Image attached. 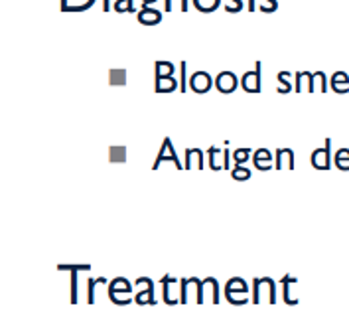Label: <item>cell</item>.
<instances>
[{
    "label": "cell",
    "mask_w": 349,
    "mask_h": 324,
    "mask_svg": "<svg viewBox=\"0 0 349 324\" xmlns=\"http://www.w3.org/2000/svg\"><path fill=\"white\" fill-rule=\"evenodd\" d=\"M249 157H251V149H237L235 153H233V161H235V166H245V162L249 161Z\"/></svg>",
    "instance_id": "obj_19"
},
{
    "label": "cell",
    "mask_w": 349,
    "mask_h": 324,
    "mask_svg": "<svg viewBox=\"0 0 349 324\" xmlns=\"http://www.w3.org/2000/svg\"><path fill=\"white\" fill-rule=\"evenodd\" d=\"M310 162H312V166L318 168V170H330V166H332V159H330V141H326V147H322V149H318V151L312 153Z\"/></svg>",
    "instance_id": "obj_6"
},
{
    "label": "cell",
    "mask_w": 349,
    "mask_h": 324,
    "mask_svg": "<svg viewBox=\"0 0 349 324\" xmlns=\"http://www.w3.org/2000/svg\"><path fill=\"white\" fill-rule=\"evenodd\" d=\"M268 291V299H270V305H276V283L270 279V277H262V279H255L253 281V305H261V299H262V291Z\"/></svg>",
    "instance_id": "obj_2"
},
{
    "label": "cell",
    "mask_w": 349,
    "mask_h": 324,
    "mask_svg": "<svg viewBox=\"0 0 349 324\" xmlns=\"http://www.w3.org/2000/svg\"><path fill=\"white\" fill-rule=\"evenodd\" d=\"M332 83H334V89H336V91H346V89H344V83H348V79H346L344 73H338V75H334V81H332Z\"/></svg>",
    "instance_id": "obj_23"
},
{
    "label": "cell",
    "mask_w": 349,
    "mask_h": 324,
    "mask_svg": "<svg viewBox=\"0 0 349 324\" xmlns=\"http://www.w3.org/2000/svg\"><path fill=\"white\" fill-rule=\"evenodd\" d=\"M144 2H146V6H148V4H150V2H154V0H144Z\"/></svg>",
    "instance_id": "obj_28"
},
{
    "label": "cell",
    "mask_w": 349,
    "mask_h": 324,
    "mask_svg": "<svg viewBox=\"0 0 349 324\" xmlns=\"http://www.w3.org/2000/svg\"><path fill=\"white\" fill-rule=\"evenodd\" d=\"M235 87H237V77L233 75V73H221L219 77H217V89L219 91H223V93H231L235 91Z\"/></svg>",
    "instance_id": "obj_10"
},
{
    "label": "cell",
    "mask_w": 349,
    "mask_h": 324,
    "mask_svg": "<svg viewBox=\"0 0 349 324\" xmlns=\"http://www.w3.org/2000/svg\"><path fill=\"white\" fill-rule=\"evenodd\" d=\"M249 285L241 279V277H233L227 281V285H225V299L231 303V305H237V307H241V305H247L249 303Z\"/></svg>",
    "instance_id": "obj_1"
},
{
    "label": "cell",
    "mask_w": 349,
    "mask_h": 324,
    "mask_svg": "<svg viewBox=\"0 0 349 324\" xmlns=\"http://www.w3.org/2000/svg\"><path fill=\"white\" fill-rule=\"evenodd\" d=\"M221 151L217 149V147H209V151H207V155H209V168L211 170H221L223 168V164H219L217 162V155H219Z\"/></svg>",
    "instance_id": "obj_20"
},
{
    "label": "cell",
    "mask_w": 349,
    "mask_h": 324,
    "mask_svg": "<svg viewBox=\"0 0 349 324\" xmlns=\"http://www.w3.org/2000/svg\"><path fill=\"white\" fill-rule=\"evenodd\" d=\"M209 85H211V79L207 73H195L191 77V89L197 93H205L209 89Z\"/></svg>",
    "instance_id": "obj_11"
},
{
    "label": "cell",
    "mask_w": 349,
    "mask_h": 324,
    "mask_svg": "<svg viewBox=\"0 0 349 324\" xmlns=\"http://www.w3.org/2000/svg\"><path fill=\"white\" fill-rule=\"evenodd\" d=\"M97 285H107V279L105 277H97V279H89L87 281V303L89 305H93L95 303V287Z\"/></svg>",
    "instance_id": "obj_15"
},
{
    "label": "cell",
    "mask_w": 349,
    "mask_h": 324,
    "mask_svg": "<svg viewBox=\"0 0 349 324\" xmlns=\"http://www.w3.org/2000/svg\"><path fill=\"white\" fill-rule=\"evenodd\" d=\"M156 65H158V77H164V75H170V73H172V65H170V63L158 61Z\"/></svg>",
    "instance_id": "obj_25"
},
{
    "label": "cell",
    "mask_w": 349,
    "mask_h": 324,
    "mask_svg": "<svg viewBox=\"0 0 349 324\" xmlns=\"http://www.w3.org/2000/svg\"><path fill=\"white\" fill-rule=\"evenodd\" d=\"M164 161L174 162L175 168H177V170H181V162L177 161V157H175L174 147H172V141H170V139H164V143H162V151H160V155H158L156 162L152 164V168H154V170H158V168H160V164H162Z\"/></svg>",
    "instance_id": "obj_5"
},
{
    "label": "cell",
    "mask_w": 349,
    "mask_h": 324,
    "mask_svg": "<svg viewBox=\"0 0 349 324\" xmlns=\"http://www.w3.org/2000/svg\"><path fill=\"white\" fill-rule=\"evenodd\" d=\"M77 303V273L71 271V305Z\"/></svg>",
    "instance_id": "obj_24"
},
{
    "label": "cell",
    "mask_w": 349,
    "mask_h": 324,
    "mask_svg": "<svg viewBox=\"0 0 349 324\" xmlns=\"http://www.w3.org/2000/svg\"><path fill=\"white\" fill-rule=\"evenodd\" d=\"M334 164H336L340 170H349V149H340V151L336 153Z\"/></svg>",
    "instance_id": "obj_16"
},
{
    "label": "cell",
    "mask_w": 349,
    "mask_h": 324,
    "mask_svg": "<svg viewBox=\"0 0 349 324\" xmlns=\"http://www.w3.org/2000/svg\"><path fill=\"white\" fill-rule=\"evenodd\" d=\"M298 283V279L296 277H292V275H284L282 277V281H280V285H282V293H284V303L286 305H298V299H294L290 295L292 291V285H296Z\"/></svg>",
    "instance_id": "obj_9"
},
{
    "label": "cell",
    "mask_w": 349,
    "mask_h": 324,
    "mask_svg": "<svg viewBox=\"0 0 349 324\" xmlns=\"http://www.w3.org/2000/svg\"><path fill=\"white\" fill-rule=\"evenodd\" d=\"M231 178L237 182H247L251 178V170L245 168V166H235L231 170Z\"/></svg>",
    "instance_id": "obj_18"
},
{
    "label": "cell",
    "mask_w": 349,
    "mask_h": 324,
    "mask_svg": "<svg viewBox=\"0 0 349 324\" xmlns=\"http://www.w3.org/2000/svg\"><path fill=\"white\" fill-rule=\"evenodd\" d=\"M280 168L294 170V153H292V149H278L276 151V170H280Z\"/></svg>",
    "instance_id": "obj_8"
},
{
    "label": "cell",
    "mask_w": 349,
    "mask_h": 324,
    "mask_svg": "<svg viewBox=\"0 0 349 324\" xmlns=\"http://www.w3.org/2000/svg\"><path fill=\"white\" fill-rule=\"evenodd\" d=\"M195 2V8L203 10V12H209V10H215L219 0H193Z\"/></svg>",
    "instance_id": "obj_22"
},
{
    "label": "cell",
    "mask_w": 349,
    "mask_h": 324,
    "mask_svg": "<svg viewBox=\"0 0 349 324\" xmlns=\"http://www.w3.org/2000/svg\"><path fill=\"white\" fill-rule=\"evenodd\" d=\"M223 157H225L223 168H225V170H229V149H225V151H223Z\"/></svg>",
    "instance_id": "obj_27"
},
{
    "label": "cell",
    "mask_w": 349,
    "mask_h": 324,
    "mask_svg": "<svg viewBox=\"0 0 349 324\" xmlns=\"http://www.w3.org/2000/svg\"><path fill=\"white\" fill-rule=\"evenodd\" d=\"M138 20L142 22V24H158L160 22V12H154V10H144V12H140L138 14Z\"/></svg>",
    "instance_id": "obj_17"
},
{
    "label": "cell",
    "mask_w": 349,
    "mask_h": 324,
    "mask_svg": "<svg viewBox=\"0 0 349 324\" xmlns=\"http://www.w3.org/2000/svg\"><path fill=\"white\" fill-rule=\"evenodd\" d=\"M243 87L251 93H257L261 89V83H259V69L257 71H251V73H245L243 77Z\"/></svg>",
    "instance_id": "obj_14"
},
{
    "label": "cell",
    "mask_w": 349,
    "mask_h": 324,
    "mask_svg": "<svg viewBox=\"0 0 349 324\" xmlns=\"http://www.w3.org/2000/svg\"><path fill=\"white\" fill-rule=\"evenodd\" d=\"M253 164H255L257 170H262V172L270 170V168L274 166L270 151H268V149H259V151H255V155H253Z\"/></svg>",
    "instance_id": "obj_7"
},
{
    "label": "cell",
    "mask_w": 349,
    "mask_h": 324,
    "mask_svg": "<svg viewBox=\"0 0 349 324\" xmlns=\"http://www.w3.org/2000/svg\"><path fill=\"white\" fill-rule=\"evenodd\" d=\"M158 91H174L175 89V81L172 77H158V85H156Z\"/></svg>",
    "instance_id": "obj_21"
},
{
    "label": "cell",
    "mask_w": 349,
    "mask_h": 324,
    "mask_svg": "<svg viewBox=\"0 0 349 324\" xmlns=\"http://www.w3.org/2000/svg\"><path fill=\"white\" fill-rule=\"evenodd\" d=\"M134 303H136V305H156V299H154V287L140 289V291L134 295Z\"/></svg>",
    "instance_id": "obj_13"
},
{
    "label": "cell",
    "mask_w": 349,
    "mask_h": 324,
    "mask_svg": "<svg viewBox=\"0 0 349 324\" xmlns=\"http://www.w3.org/2000/svg\"><path fill=\"white\" fill-rule=\"evenodd\" d=\"M132 293V287L126 279L122 277H116L109 283V299L118 305V307H124V305H130V299H120V295H130Z\"/></svg>",
    "instance_id": "obj_3"
},
{
    "label": "cell",
    "mask_w": 349,
    "mask_h": 324,
    "mask_svg": "<svg viewBox=\"0 0 349 324\" xmlns=\"http://www.w3.org/2000/svg\"><path fill=\"white\" fill-rule=\"evenodd\" d=\"M162 299L166 305H177L179 303V289L175 277H162Z\"/></svg>",
    "instance_id": "obj_4"
},
{
    "label": "cell",
    "mask_w": 349,
    "mask_h": 324,
    "mask_svg": "<svg viewBox=\"0 0 349 324\" xmlns=\"http://www.w3.org/2000/svg\"><path fill=\"white\" fill-rule=\"evenodd\" d=\"M59 269L61 271H89L91 267H89V265H73V267H69V265H59Z\"/></svg>",
    "instance_id": "obj_26"
},
{
    "label": "cell",
    "mask_w": 349,
    "mask_h": 324,
    "mask_svg": "<svg viewBox=\"0 0 349 324\" xmlns=\"http://www.w3.org/2000/svg\"><path fill=\"white\" fill-rule=\"evenodd\" d=\"M195 162H197V168H203V155H201V151L199 149H187L185 151V164H183V168L189 170Z\"/></svg>",
    "instance_id": "obj_12"
}]
</instances>
